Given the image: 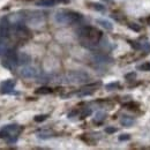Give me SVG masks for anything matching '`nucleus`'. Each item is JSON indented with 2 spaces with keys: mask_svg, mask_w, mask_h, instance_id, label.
<instances>
[{
  "mask_svg": "<svg viewBox=\"0 0 150 150\" xmlns=\"http://www.w3.org/2000/svg\"><path fill=\"white\" fill-rule=\"evenodd\" d=\"M93 61L96 62L97 65H106L111 61V59L103 53H95L93 56Z\"/></svg>",
  "mask_w": 150,
  "mask_h": 150,
  "instance_id": "11",
  "label": "nucleus"
},
{
  "mask_svg": "<svg viewBox=\"0 0 150 150\" xmlns=\"http://www.w3.org/2000/svg\"><path fill=\"white\" fill-rule=\"evenodd\" d=\"M82 19V15L80 13H76L73 11H68V9H60L54 15V20L57 23L59 24H73L79 22Z\"/></svg>",
  "mask_w": 150,
  "mask_h": 150,
  "instance_id": "2",
  "label": "nucleus"
},
{
  "mask_svg": "<svg viewBox=\"0 0 150 150\" xmlns=\"http://www.w3.org/2000/svg\"><path fill=\"white\" fill-rule=\"evenodd\" d=\"M18 65H19V54L16 53L15 50L8 49V51L5 53L4 59L1 61V66L9 71H13L16 68Z\"/></svg>",
  "mask_w": 150,
  "mask_h": 150,
  "instance_id": "3",
  "label": "nucleus"
},
{
  "mask_svg": "<svg viewBox=\"0 0 150 150\" xmlns=\"http://www.w3.org/2000/svg\"><path fill=\"white\" fill-rule=\"evenodd\" d=\"M105 118H106V114H105V112L99 111V112L96 113V115H95V118H94V121H95V122H102L103 120H105Z\"/></svg>",
  "mask_w": 150,
  "mask_h": 150,
  "instance_id": "19",
  "label": "nucleus"
},
{
  "mask_svg": "<svg viewBox=\"0 0 150 150\" xmlns=\"http://www.w3.org/2000/svg\"><path fill=\"white\" fill-rule=\"evenodd\" d=\"M56 4V0H38L36 1V5L40 7H52Z\"/></svg>",
  "mask_w": 150,
  "mask_h": 150,
  "instance_id": "15",
  "label": "nucleus"
},
{
  "mask_svg": "<svg viewBox=\"0 0 150 150\" xmlns=\"http://www.w3.org/2000/svg\"><path fill=\"white\" fill-rule=\"evenodd\" d=\"M8 51V45L6 43V39L0 40V57L5 56V53Z\"/></svg>",
  "mask_w": 150,
  "mask_h": 150,
  "instance_id": "18",
  "label": "nucleus"
},
{
  "mask_svg": "<svg viewBox=\"0 0 150 150\" xmlns=\"http://www.w3.org/2000/svg\"><path fill=\"white\" fill-rule=\"evenodd\" d=\"M66 80L69 83L74 84H82L89 81V75L83 71H69L66 74Z\"/></svg>",
  "mask_w": 150,
  "mask_h": 150,
  "instance_id": "5",
  "label": "nucleus"
},
{
  "mask_svg": "<svg viewBox=\"0 0 150 150\" xmlns=\"http://www.w3.org/2000/svg\"><path fill=\"white\" fill-rule=\"evenodd\" d=\"M35 93H36L37 95H49L52 93V89L49 88V87H40V88L36 89Z\"/></svg>",
  "mask_w": 150,
  "mask_h": 150,
  "instance_id": "17",
  "label": "nucleus"
},
{
  "mask_svg": "<svg viewBox=\"0 0 150 150\" xmlns=\"http://www.w3.org/2000/svg\"><path fill=\"white\" fill-rule=\"evenodd\" d=\"M53 136H56V135H54V133L52 131H43L40 132V133H38L37 135V137L40 139V140H47V139H51Z\"/></svg>",
  "mask_w": 150,
  "mask_h": 150,
  "instance_id": "12",
  "label": "nucleus"
},
{
  "mask_svg": "<svg viewBox=\"0 0 150 150\" xmlns=\"http://www.w3.org/2000/svg\"><path fill=\"white\" fill-rule=\"evenodd\" d=\"M12 34V25L7 18L0 20V40L7 39Z\"/></svg>",
  "mask_w": 150,
  "mask_h": 150,
  "instance_id": "7",
  "label": "nucleus"
},
{
  "mask_svg": "<svg viewBox=\"0 0 150 150\" xmlns=\"http://www.w3.org/2000/svg\"><path fill=\"white\" fill-rule=\"evenodd\" d=\"M47 119V115L46 114H40V115H36L35 118H34V120L36 121V122H42V121H44V120H46Z\"/></svg>",
  "mask_w": 150,
  "mask_h": 150,
  "instance_id": "22",
  "label": "nucleus"
},
{
  "mask_svg": "<svg viewBox=\"0 0 150 150\" xmlns=\"http://www.w3.org/2000/svg\"><path fill=\"white\" fill-rule=\"evenodd\" d=\"M15 84H16L15 80H6V81H4L1 83V86H0L1 93L2 94H11V93H13Z\"/></svg>",
  "mask_w": 150,
  "mask_h": 150,
  "instance_id": "10",
  "label": "nucleus"
},
{
  "mask_svg": "<svg viewBox=\"0 0 150 150\" xmlns=\"http://www.w3.org/2000/svg\"><path fill=\"white\" fill-rule=\"evenodd\" d=\"M131 139V135L129 134H121L120 136H119V140L120 141H127V140H129Z\"/></svg>",
  "mask_w": 150,
  "mask_h": 150,
  "instance_id": "26",
  "label": "nucleus"
},
{
  "mask_svg": "<svg viewBox=\"0 0 150 150\" xmlns=\"http://www.w3.org/2000/svg\"><path fill=\"white\" fill-rule=\"evenodd\" d=\"M103 1H105V2H109V4H112L113 0H103Z\"/></svg>",
  "mask_w": 150,
  "mask_h": 150,
  "instance_id": "31",
  "label": "nucleus"
},
{
  "mask_svg": "<svg viewBox=\"0 0 150 150\" xmlns=\"http://www.w3.org/2000/svg\"><path fill=\"white\" fill-rule=\"evenodd\" d=\"M120 122H121V125H124V126H126V127H129V126L133 125L134 119H133L132 117H129V115H124V117L121 118Z\"/></svg>",
  "mask_w": 150,
  "mask_h": 150,
  "instance_id": "16",
  "label": "nucleus"
},
{
  "mask_svg": "<svg viewBox=\"0 0 150 150\" xmlns=\"http://www.w3.org/2000/svg\"><path fill=\"white\" fill-rule=\"evenodd\" d=\"M117 87H119V83H117V82L110 83V84H106V89H108V90H112L113 88H117Z\"/></svg>",
  "mask_w": 150,
  "mask_h": 150,
  "instance_id": "27",
  "label": "nucleus"
},
{
  "mask_svg": "<svg viewBox=\"0 0 150 150\" xmlns=\"http://www.w3.org/2000/svg\"><path fill=\"white\" fill-rule=\"evenodd\" d=\"M20 75L24 79H34L38 76V71L37 68L31 67V66H25L20 71Z\"/></svg>",
  "mask_w": 150,
  "mask_h": 150,
  "instance_id": "9",
  "label": "nucleus"
},
{
  "mask_svg": "<svg viewBox=\"0 0 150 150\" xmlns=\"http://www.w3.org/2000/svg\"><path fill=\"white\" fill-rule=\"evenodd\" d=\"M105 132H106L108 134H113V133L117 132V128H115V127H106V128H105Z\"/></svg>",
  "mask_w": 150,
  "mask_h": 150,
  "instance_id": "28",
  "label": "nucleus"
},
{
  "mask_svg": "<svg viewBox=\"0 0 150 150\" xmlns=\"http://www.w3.org/2000/svg\"><path fill=\"white\" fill-rule=\"evenodd\" d=\"M24 20L28 24H30L33 27H38V25L44 23V14L42 12H38V11L30 12L29 15H27Z\"/></svg>",
  "mask_w": 150,
  "mask_h": 150,
  "instance_id": "6",
  "label": "nucleus"
},
{
  "mask_svg": "<svg viewBox=\"0 0 150 150\" xmlns=\"http://www.w3.org/2000/svg\"><path fill=\"white\" fill-rule=\"evenodd\" d=\"M77 38L82 46L87 49H95L103 38V33L95 27L86 25L77 30Z\"/></svg>",
  "mask_w": 150,
  "mask_h": 150,
  "instance_id": "1",
  "label": "nucleus"
},
{
  "mask_svg": "<svg viewBox=\"0 0 150 150\" xmlns=\"http://www.w3.org/2000/svg\"><path fill=\"white\" fill-rule=\"evenodd\" d=\"M139 69H141V71H150V64L147 62V64H143V65L139 66Z\"/></svg>",
  "mask_w": 150,
  "mask_h": 150,
  "instance_id": "25",
  "label": "nucleus"
},
{
  "mask_svg": "<svg viewBox=\"0 0 150 150\" xmlns=\"http://www.w3.org/2000/svg\"><path fill=\"white\" fill-rule=\"evenodd\" d=\"M93 94H94V90H89V89L84 88V89H82V91H80L77 95L80 97H82V96H89V95H93Z\"/></svg>",
  "mask_w": 150,
  "mask_h": 150,
  "instance_id": "21",
  "label": "nucleus"
},
{
  "mask_svg": "<svg viewBox=\"0 0 150 150\" xmlns=\"http://www.w3.org/2000/svg\"><path fill=\"white\" fill-rule=\"evenodd\" d=\"M136 77V74L135 73H128V74L125 75V79L126 80H132V79H135Z\"/></svg>",
  "mask_w": 150,
  "mask_h": 150,
  "instance_id": "29",
  "label": "nucleus"
},
{
  "mask_svg": "<svg viewBox=\"0 0 150 150\" xmlns=\"http://www.w3.org/2000/svg\"><path fill=\"white\" fill-rule=\"evenodd\" d=\"M128 27L134 31H140V29H141V27L137 23H131V24H128Z\"/></svg>",
  "mask_w": 150,
  "mask_h": 150,
  "instance_id": "23",
  "label": "nucleus"
},
{
  "mask_svg": "<svg viewBox=\"0 0 150 150\" xmlns=\"http://www.w3.org/2000/svg\"><path fill=\"white\" fill-rule=\"evenodd\" d=\"M19 132V125H7L0 129V139H7L11 135H18Z\"/></svg>",
  "mask_w": 150,
  "mask_h": 150,
  "instance_id": "8",
  "label": "nucleus"
},
{
  "mask_svg": "<svg viewBox=\"0 0 150 150\" xmlns=\"http://www.w3.org/2000/svg\"><path fill=\"white\" fill-rule=\"evenodd\" d=\"M31 61V57L29 56L28 53H21L19 54V65H27Z\"/></svg>",
  "mask_w": 150,
  "mask_h": 150,
  "instance_id": "13",
  "label": "nucleus"
},
{
  "mask_svg": "<svg viewBox=\"0 0 150 150\" xmlns=\"http://www.w3.org/2000/svg\"><path fill=\"white\" fill-rule=\"evenodd\" d=\"M88 5H90L91 8H94V9L98 11V12H104V11H105V7H104L103 5H100V4H97V2H89Z\"/></svg>",
  "mask_w": 150,
  "mask_h": 150,
  "instance_id": "20",
  "label": "nucleus"
},
{
  "mask_svg": "<svg viewBox=\"0 0 150 150\" xmlns=\"http://www.w3.org/2000/svg\"><path fill=\"white\" fill-rule=\"evenodd\" d=\"M91 114V109H84L83 110V112L81 113V118H86V117H88V115H90Z\"/></svg>",
  "mask_w": 150,
  "mask_h": 150,
  "instance_id": "24",
  "label": "nucleus"
},
{
  "mask_svg": "<svg viewBox=\"0 0 150 150\" xmlns=\"http://www.w3.org/2000/svg\"><path fill=\"white\" fill-rule=\"evenodd\" d=\"M143 49H144V50H147V51H149V50H150V44H149V43H144Z\"/></svg>",
  "mask_w": 150,
  "mask_h": 150,
  "instance_id": "30",
  "label": "nucleus"
},
{
  "mask_svg": "<svg viewBox=\"0 0 150 150\" xmlns=\"http://www.w3.org/2000/svg\"><path fill=\"white\" fill-rule=\"evenodd\" d=\"M12 34L20 42H25V40H28L29 38L31 37V34H30V30L28 29V27L22 24V23H20V22L15 23L12 27Z\"/></svg>",
  "mask_w": 150,
  "mask_h": 150,
  "instance_id": "4",
  "label": "nucleus"
},
{
  "mask_svg": "<svg viewBox=\"0 0 150 150\" xmlns=\"http://www.w3.org/2000/svg\"><path fill=\"white\" fill-rule=\"evenodd\" d=\"M96 22L98 23V24H100L103 28H105L106 30H112L113 29V25L112 23L110 22V21H108V20H103V19H97L96 20Z\"/></svg>",
  "mask_w": 150,
  "mask_h": 150,
  "instance_id": "14",
  "label": "nucleus"
}]
</instances>
